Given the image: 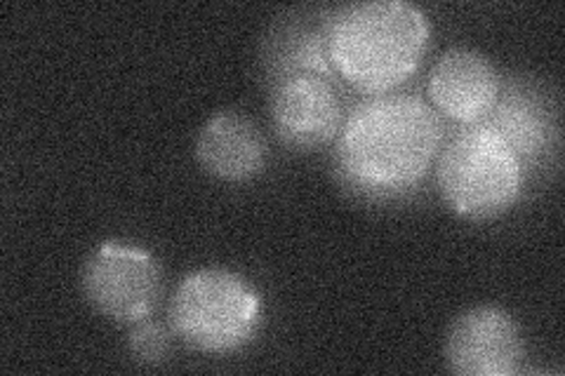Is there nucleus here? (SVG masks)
<instances>
[{
    "mask_svg": "<svg viewBox=\"0 0 565 376\" xmlns=\"http://www.w3.org/2000/svg\"><path fill=\"white\" fill-rule=\"evenodd\" d=\"M444 125L415 95H375L351 109L334 147V170L365 201H394L427 176Z\"/></svg>",
    "mask_w": 565,
    "mask_h": 376,
    "instance_id": "obj_1",
    "label": "nucleus"
},
{
    "mask_svg": "<svg viewBox=\"0 0 565 376\" xmlns=\"http://www.w3.org/2000/svg\"><path fill=\"white\" fill-rule=\"evenodd\" d=\"M429 47V22L405 0H367L332 10L328 57L334 76L384 95L408 80Z\"/></svg>",
    "mask_w": 565,
    "mask_h": 376,
    "instance_id": "obj_2",
    "label": "nucleus"
},
{
    "mask_svg": "<svg viewBox=\"0 0 565 376\" xmlns=\"http://www.w3.org/2000/svg\"><path fill=\"white\" fill-rule=\"evenodd\" d=\"M262 299L250 280L226 268L189 273L172 294L170 325L182 342L201 353H232L255 336Z\"/></svg>",
    "mask_w": 565,
    "mask_h": 376,
    "instance_id": "obj_3",
    "label": "nucleus"
},
{
    "mask_svg": "<svg viewBox=\"0 0 565 376\" xmlns=\"http://www.w3.org/2000/svg\"><path fill=\"white\" fill-rule=\"evenodd\" d=\"M436 179L455 214L483 222L500 217L519 201L523 165L500 135L473 122L440 153Z\"/></svg>",
    "mask_w": 565,
    "mask_h": 376,
    "instance_id": "obj_4",
    "label": "nucleus"
},
{
    "mask_svg": "<svg viewBox=\"0 0 565 376\" xmlns=\"http://www.w3.org/2000/svg\"><path fill=\"white\" fill-rule=\"evenodd\" d=\"M81 288L99 315L118 325H135L149 318L161 299V266L145 247L106 240L85 259Z\"/></svg>",
    "mask_w": 565,
    "mask_h": 376,
    "instance_id": "obj_5",
    "label": "nucleus"
},
{
    "mask_svg": "<svg viewBox=\"0 0 565 376\" xmlns=\"http://www.w3.org/2000/svg\"><path fill=\"white\" fill-rule=\"evenodd\" d=\"M444 357L459 376H514L523 363L521 330L498 307L469 309L450 322Z\"/></svg>",
    "mask_w": 565,
    "mask_h": 376,
    "instance_id": "obj_6",
    "label": "nucleus"
},
{
    "mask_svg": "<svg viewBox=\"0 0 565 376\" xmlns=\"http://www.w3.org/2000/svg\"><path fill=\"white\" fill-rule=\"evenodd\" d=\"M271 120L280 141L297 151H313L338 139L342 101L323 76H288L274 85Z\"/></svg>",
    "mask_w": 565,
    "mask_h": 376,
    "instance_id": "obj_7",
    "label": "nucleus"
},
{
    "mask_svg": "<svg viewBox=\"0 0 565 376\" xmlns=\"http://www.w3.org/2000/svg\"><path fill=\"white\" fill-rule=\"evenodd\" d=\"M498 68L481 52L469 47L448 50L429 76V97L440 114L473 125L488 116L500 95Z\"/></svg>",
    "mask_w": 565,
    "mask_h": 376,
    "instance_id": "obj_8",
    "label": "nucleus"
},
{
    "mask_svg": "<svg viewBox=\"0 0 565 376\" xmlns=\"http://www.w3.org/2000/svg\"><path fill=\"white\" fill-rule=\"evenodd\" d=\"M267 139L247 116L220 111L210 116L196 139L201 168L222 182H247L267 165Z\"/></svg>",
    "mask_w": 565,
    "mask_h": 376,
    "instance_id": "obj_9",
    "label": "nucleus"
},
{
    "mask_svg": "<svg viewBox=\"0 0 565 376\" xmlns=\"http://www.w3.org/2000/svg\"><path fill=\"white\" fill-rule=\"evenodd\" d=\"M494 135H500L521 160H537L554 147L556 122L546 99L525 83H511L494 101L483 120Z\"/></svg>",
    "mask_w": 565,
    "mask_h": 376,
    "instance_id": "obj_10",
    "label": "nucleus"
},
{
    "mask_svg": "<svg viewBox=\"0 0 565 376\" xmlns=\"http://www.w3.org/2000/svg\"><path fill=\"white\" fill-rule=\"evenodd\" d=\"M332 10H321L316 17L299 12L295 20H280L264 43V66H267L271 85L278 80L309 74L332 80L334 71L328 57V26Z\"/></svg>",
    "mask_w": 565,
    "mask_h": 376,
    "instance_id": "obj_11",
    "label": "nucleus"
},
{
    "mask_svg": "<svg viewBox=\"0 0 565 376\" xmlns=\"http://www.w3.org/2000/svg\"><path fill=\"white\" fill-rule=\"evenodd\" d=\"M126 346L139 365L153 367L168 361V355L172 351V334L163 322L145 318L130 325Z\"/></svg>",
    "mask_w": 565,
    "mask_h": 376,
    "instance_id": "obj_12",
    "label": "nucleus"
}]
</instances>
